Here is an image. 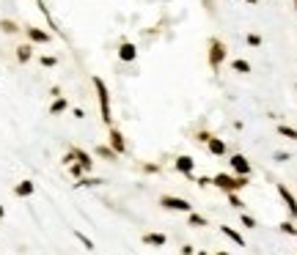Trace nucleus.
<instances>
[{"label":"nucleus","mask_w":297,"mask_h":255,"mask_svg":"<svg viewBox=\"0 0 297 255\" xmlns=\"http://www.w3.org/2000/svg\"><path fill=\"white\" fill-rule=\"evenodd\" d=\"M187 222L193 225V228H207V217H201V214H195V211L187 214Z\"/></svg>","instance_id":"obj_15"},{"label":"nucleus","mask_w":297,"mask_h":255,"mask_svg":"<svg viewBox=\"0 0 297 255\" xmlns=\"http://www.w3.org/2000/svg\"><path fill=\"white\" fill-rule=\"evenodd\" d=\"M31 47H28V44H22V47L20 50H17V58H20V63H28V61H31Z\"/></svg>","instance_id":"obj_21"},{"label":"nucleus","mask_w":297,"mask_h":255,"mask_svg":"<svg viewBox=\"0 0 297 255\" xmlns=\"http://www.w3.org/2000/svg\"><path fill=\"white\" fill-rule=\"evenodd\" d=\"M173 167H176L182 176H187L190 181H195L193 178V170H195V159L190 154H182V156H176V162H173Z\"/></svg>","instance_id":"obj_5"},{"label":"nucleus","mask_w":297,"mask_h":255,"mask_svg":"<svg viewBox=\"0 0 297 255\" xmlns=\"http://www.w3.org/2000/svg\"><path fill=\"white\" fill-rule=\"evenodd\" d=\"M245 3H250V6H256V3H259V0H245Z\"/></svg>","instance_id":"obj_34"},{"label":"nucleus","mask_w":297,"mask_h":255,"mask_svg":"<svg viewBox=\"0 0 297 255\" xmlns=\"http://www.w3.org/2000/svg\"><path fill=\"white\" fill-rule=\"evenodd\" d=\"M212 184L229 195V192H240V189H245L248 184H250V176H231V173H218V176L212 178Z\"/></svg>","instance_id":"obj_1"},{"label":"nucleus","mask_w":297,"mask_h":255,"mask_svg":"<svg viewBox=\"0 0 297 255\" xmlns=\"http://www.w3.org/2000/svg\"><path fill=\"white\" fill-rule=\"evenodd\" d=\"M74 236H77V239L83 241V247H85V250H94V241H91L85 233H80V230H74Z\"/></svg>","instance_id":"obj_24"},{"label":"nucleus","mask_w":297,"mask_h":255,"mask_svg":"<svg viewBox=\"0 0 297 255\" xmlns=\"http://www.w3.org/2000/svg\"><path fill=\"white\" fill-rule=\"evenodd\" d=\"M69 170H72V176H74V178H77V181H80V178H83V173H85V170H83V167H80V165H77V162H74V165H69Z\"/></svg>","instance_id":"obj_26"},{"label":"nucleus","mask_w":297,"mask_h":255,"mask_svg":"<svg viewBox=\"0 0 297 255\" xmlns=\"http://www.w3.org/2000/svg\"><path fill=\"white\" fill-rule=\"evenodd\" d=\"M207 148H209V154H212V156H223L226 154V143L220 140V137H209Z\"/></svg>","instance_id":"obj_14"},{"label":"nucleus","mask_w":297,"mask_h":255,"mask_svg":"<svg viewBox=\"0 0 297 255\" xmlns=\"http://www.w3.org/2000/svg\"><path fill=\"white\" fill-rule=\"evenodd\" d=\"M289 159V151H275V162H286Z\"/></svg>","instance_id":"obj_29"},{"label":"nucleus","mask_w":297,"mask_h":255,"mask_svg":"<svg viewBox=\"0 0 297 255\" xmlns=\"http://www.w3.org/2000/svg\"><path fill=\"white\" fill-rule=\"evenodd\" d=\"M33 192H36V184H33V181H20V184L14 187V195H17V198H31Z\"/></svg>","instance_id":"obj_11"},{"label":"nucleus","mask_w":297,"mask_h":255,"mask_svg":"<svg viewBox=\"0 0 297 255\" xmlns=\"http://www.w3.org/2000/svg\"><path fill=\"white\" fill-rule=\"evenodd\" d=\"M278 230H281V233H286V236H297V225L292 222V219H283V222L278 225Z\"/></svg>","instance_id":"obj_16"},{"label":"nucleus","mask_w":297,"mask_h":255,"mask_svg":"<svg viewBox=\"0 0 297 255\" xmlns=\"http://www.w3.org/2000/svg\"><path fill=\"white\" fill-rule=\"evenodd\" d=\"M63 110H66V99H55V102H52V107H50V113L58 115V113H63Z\"/></svg>","instance_id":"obj_22"},{"label":"nucleus","mask_w":297,"mask_h":255,"mask_svg":"<svg viewBox=\"0 0 297 255\" xmlns=\"http://www.w3.org/2000/svg\"><path fill=\"white\" fill-rule=\"evenodd\" d=\"M195 255H209V252H207V250H198V252H195Z\"/></svg>","instance_id":"obj_33"},{"label":"nucleus","mask_w":297,"mask_h":255,"mask_svg":"<svg viewBox=\"0 0 297 255\" xmlns=\"http://www.w3.org/2000/svg\"><path fill=\"white\" fill-rule=\"evenodd\" d=\"M72 156H74V162H77V165L83 167L85 173H88V170H94V159H91V156L85 154L83 148H72Z\"/></svg>","instance_id":"obj_9"},{"label":"nucleus","mask_w":297,"mask_h":255,"mask_svg":"<svg viewBox=\"0 0 297 255\" xmlns=\"http://www.w3.org/2000/svg\"><path fill=\"white\" fill-rule=\"evenodd\" d=\"M143 244L165 247V244H168V236H165V233H143Z\"/></svg>","instance_id":"obj_13"},{"label":"nucleus","mask_w":297,"mask_h":255,"mask_svg":"<svg viewBox=\"0 0 297 255\" xmlns=\"http://www.w3.org/2000/svg\"><path fill=\"white\" fill-rule=\"evenodd\" d=\"M278 135L289 137V140H297V129L294 126H286V124H278Z\"/></svg>","instance_id":"obj_18"},{"label":"nucleus","mask_w":297,"mask_h":255,"mask_svg":"<svg viewBox=\"0 0 297 255\" xmlns=\"http://www.w3.org/2000/svg\"><path fill=\"white\" fill-rule=\"evenodd\" d=\"M220 233H223L226 239H231L237 247H245V239H242V233H240V230H234L231 225H220Z\"/></svg>","instance_id":"obj_10"},{"label":"nucleus","mask_w":297,"mask_h":255,"mask_svg":"<svg viewBox=\"0 0 297 255\" xmlns=\"http://www.w3.org/2000/svg\"><path fill=\"white\" fill-rule=\"evenodd\" d=\"M28 36H31L33 42H39V44L50 42V33H42V31H36V28H28Z\"/></svg>","instance_id":"obj_17"},{"label":"nucleus","mask_w":297,"mask_h":255,"mask_svg":"<svg viewBox=\"0 0 297 255\" xmlns=\"http://www.w3.org/2000/svg\"><path fill=\"white\" fill-rule=\"evenodd\" d=\"M96 154H99V156H116L113 151H110V148H102V146L96 148Z\"/></svg>","instance_id":"obj_30"},{"label":"nucleus","mask_w":297,"mask_h":255,"mask_svg":"<svg viewBox=\"0 0 297 255\" xmlns=\"http://www.w3.org/2000/svg\"><path fill=\"white\" fill-rule=\"evenodd\" d=\"M223 61H226V44L220 39H209V66H212V72H220Z\"/></svg>","instance_id":"obj_3"},{"label":"nucleus","mask_w":297,"mask_h":255,"mask_svg":"<svg viewBox=\"0 0 297 255\" xmlns=\"http://www.w3.org/2000/svg\"><path fill=\"white\" fill-rule=\"evenodd\" d=\"M160 206H162V208H168V211H184V214H190V211H193L190 200L176 198V195H162V198H160Z\"/></svg>","instance_id":"obj_4"},{"label":"nucleus","mask_w":297,"mask_h":255,"mask_svg":"<svg viewBox=\"0 0 297 255\" xmlns=\"http://www.w3.org/2000/svg\"><path fill=\"white\" fill-rule=\"evenodd\" d=\"M195 184H198V187H209V184H212V178L201 176V178H195Z\"/></svg>","instance_id":"obj_28"},{"label":"nucleus","mask_w":297,"mask_h":255,"mask_svg":"<svg viewBox=\"0 0 297 255\" xmlns=\"http://www.w3.org/2000/svg\"><path fill=\"white\" fill-rule=\"evenodd\" d=\"M3 214H6V208H3V206H0V219H3Z\"/></svg>","instance_id":"obj_35"},{"label":"nucleus","mask_w":297,"mask_h":255,"mask_svg":"<svg viewBox=\"0 0 297 255\" xmlns=\"http://www.w3.org/2000/svg\"><path fill=\"white\" fill-rule=\"evenodd\" d=\"M110 148H113V154H124L127 151V143H124V135H121L116 126H110Z\"/></svg>","instance_id":"obj_8"},{"label":"nucleus","mask_w":297,"mask_h":255,"mask_svg":"<svg viewBox=\"0 0 297 255\" xmlns=\"http://www.w3.org/2000/svg\"><path fill=\"white\" fill-rule=\"evenodd\" d=\"M215 255H229V252H223V250H220V252H215Z\"/></svg>","instance_id":"obj_36"},{"label":"nucleus","mask_w":297,"mask_h":255,"mask_svg":"<svg viewBox=\"0 0 297 255\" xmlns=\"http://www.w3.org/2000/svg\"><path fill=\"white\" fill-rule=\"evenodd\" d=\"M119 58H121V61H127V63H130V61H135V58H138V50H135V44L124 42V44L119 47Z\"/></svg>","instance_id":"obj_12"},{"label":"nucleus","mask_w":297,"mask_h":255,"mask_svg":"<svg viewBox=\"0 0 297 255\" xmlns=\"http://www.w3.org/2000/svg\"><path fill=\"white\" fill-rule=\"evenodd\" d=\"M245 42L250 44V47H261V36H259V33H248Z\"/></svg>","instance_id":"obj_25"},{"label":"nucleus","mask_w":297,"mask_h":255,"mask_svg":"<svg viewBox=\"0 0 297 255\" xmlns=\"http://www.w3.org/2000/svg\"><path fill=\"white\" fill-rule=\"evenodd\" d=\"M294 11H297V0H294Z\"/></svg>","instance_id":"obj_37"},{"label":"nucleus","mask_w":297,"mask_h":255,"mask_svg":"<svg viewBox=\"0 0 297 255\" xmlns=\"http://www.w3.org/2000/svg\"><path fill=\"white\" fill-rule=\"evenodd\" d=\"M229 206L237 208V211H242V208H245V203H242V198L237 192H229Z\"/></svg>","instance_id":"obj_20"},{"label":"nucleus","mask_w":297,"mask_h":255,"mask_svg":"<svg viewBox=\"0 0 297 255\" xmlns=\"http://www.w3.org/2000/svg\"><path fill=\"white\" fill-rule=\"evenodd\" d=\"M294 88H297V85H294Z\"/></svg>","instance_id":"obj_38"},{"label":"nucleus","mask_w":297,"mask_h":255,"mask_svg":"<svg viewBox=\"0 0 297 255\" xmlns=\"http://www.w3.org/2000/svg\"><path fill=\"white\" fill-rule=\"evenodd\" d=\"M96 184H102V178H80L77 184H74V187H96Z\"/></svg>","instance_id":"obj_23"},{"label":"nucleus","mask_w":297,"mask_h":255,"mask_svg":"<svg viewBox=\"0 0 297 255\" xmlns=\"http://www.w3.org/2000/svg\"><path fill=\"white\" fill-rule=\"evenodd\" d=\"M94 88L99 96V110H102V121L108 126H113V110H110V94H108V85L102 83V77H94Z\"/></svg>","instance_id":"obj_2"},{"label":"nucleus","mask_w":297,"mask_h":255,"mask_svg":"<svg viewBox=\"0 0 297 255\" xmlns=\"http://www.w3.org/2000/svg\"><path fill=\"white\" fill-rule=\"evenodd\" d=\"M231 66H234V72H240V74H250V63H248V61H242V58H237V61L231 63Z\"/></svg>","instance_id":"obj_19"},{"label":"nucleus","mask_w":297,"mask_h":255,"mask_svg":"<svg viewBox=\"0 0 297 255\" xmlns=\"http://www.w3.org/2000/svg\"><path fill=\"white\" fill-rule=\"evenodd\" d=\"M278 195H281V200L286 203V208H289V217L297 219V198H294L292 192H289V187H286V184H278Z\"/></svg>","instance_id":"obj_6"},{"label":"nucleus","mask_w":297,"mask_h":255,"mask_svg":"<svg viewBox=\"0 0 297 255\" xmlns=\"http://www.w3.org/2000/svg\"><path fill=\"white\" fill-rule=\"evenodd\" d=\"M0 28H3V31H6V33H14V31H17V28H14V25H11V22H0Z\"/></svg>","instance_id":"obj_31"},{"label":"nucleus","mask_w":297,"mask_h":255,"mask_svg":"<svg viewBox=\"0 0 297 255\" xmlns=\"http://www.w3.org/2000/svg\"><path fill=\"white\" fill-rule=\"evenodd\" d=\"M242 225H245V228H256V219L250 217V214H242Z\"/></svg>","instance_id":"obj_27"},{"label":"nucleus","mask_w":297,"mask_h":255,"mask_svg":"<svg viewBox=\"0 0 297 255\" xmlns=\"http://www.w3.org/2000/svg\"><path fill=\"white\" fill-rule=\"evenodd\" d=\"M182 255H195V250H193L190 244H184V247H182Z\"/></svg>","instance_id":"obj_32"},{"label":"nucleus","mask_w":297,"mask_h":255,"mask_svg":"<svg viewBox=\"0 0 297 255\" xmlns=\"http://www.w3.org/2000/svg\"><path fill=\"white\" fill-rule=\"evenodd\" d=\"M231 170L234 176H250V162L242 154H231Z\"/></svg>","instance_id":"obj_7"}]
</instances>
